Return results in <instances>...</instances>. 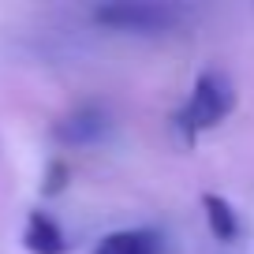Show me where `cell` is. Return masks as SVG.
<instances>
[{
    "mask_svg": "<svg viewBox=\"0 0 254 254\" xmlns=\"http://www.w3.org/2000/svg\"><path fill=\"white\" fill-rule=\"evenodd\" d=\"M232 109H236V82L224 71H217V67H206V71L194 79L187 101L176 109L172 127H176V135H180L183 142H194L198 135L221 127L224 120L232 116Z\"/></svg>",
    "mask_w": 254,
    "mask_h": 254,
    "instance_id": "6da1fadb",
    "label": "cell"
},
{
    "mask_svg": "<svg viewBox=\"0 0 254 254\" xmlns=\"http://www.w3.org/2000/svg\"><path fill=\"white\" fill-rule=\"evenodd\" d=\"M90 19L112 34L161 38V34L180 30L190 19V8L172 4V0H116V4H97L90 11Z\"/></svg>",
    "mask_w": 254,
    "mask_h": 254,
    "instance_id": "7a4b0ae2",
    "label": "cell"
},
{
    "mask_svg": "<svg viewBox=\"0 0 254 254\" xmlns=\"http://www.w3.org/2000/svg\"><path fill=\"white\" fill-rule=\"evenodd\" d=\"M109 131H112L109 109L97 101H86V105H75L71 112H64L53 124V142L64 150H86V146L105 142Z\"/></svg>",
    "mask_w": 254,
    "mask_h": 254,
    "instance_id": "3957f363",
    "label": "cell"
},
{
    "mask_svg": "<svg viewBox=\"0 0 254 254\" xmlns=\"http://www.w3.org/2000/svg\"><path fill=\"white\" fill-rule=\"evenodd\" d=\"M23 247L30 254H67L71 251V239H67V232L60 228V221L53 213L30 209L26 224H23Z\"/></svg>",
    "mask_w": 254,
    "mask_h": 254,
    "instance_id": "277c9868",
    "label": "cell"
},
{
    "mask_svg": "<svg viewBox=\"0 0 254 254\" xmlns=\"http://www.w3.org/2000/svg\"><path fill=\"white\" fill-rule=\"evenodd\" d=\"M94 254H165V236L157 228H120L101 236Z\"/></svg>",
    "mask_w": 254,
    "mask_h": 254,
    "instance_id": "5b68a950",
    "label": "cell"
},
{
    "mask_svg": "<svg viewBox=\"0 0 254 254\" xmlns=\"http://www.w3.org/2000/svg\"><path fill=\"white\" fill-rule=\"evenodd\" d=\"M202 209H206L209 236L221 239V243H236V236H239V217H236V209H232V202L206 190V194H202Z\"/></svg>",
    "mask_w": 254,
    "mask_h": 254,
    "instance_id": "8992f818",
    "label": "cell"
},
{
    "mask_svg": "<svg viewBox=\"0 0 254 254\" xmlns=\"http://www.w3.org/2000/svg\"><path fill=\"white\" fill-rule=\"evenodd\" d=\"M64 183H67V165H64V161H53V165H49V172H45V194H60L64 190Z\"/></svg>",
    "mask_w": 254,
    "mask_h": 254,
    "instance_id": "52a82bcc",
    "label": "cell"
}]
</instances>
